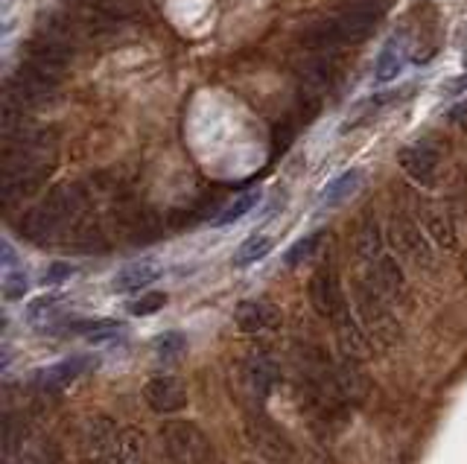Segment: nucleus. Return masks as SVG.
I'll list each match as a JSON object with an SVG mask.
<instances>
[{
	"label": "nucleus",
	"mask_w": 467,
	"mask_h": 464,
	"mask_svg": "<svg viewBox=\"0 0 467 464\" xmlns=\"http://www.w3.org/2000/svg\"><path fill=\"white\" fill-rule=\"evenodd\" d=\"M354 301H356V319L365 327L368 339H374L380 347H395L403 339L395 304H389L383 295L371 287L368 278H363L354 287Z\"/></svg>",
	"instance_id": "nucleus-1"
},
{
	"label": "nucleus",
	"mask_w": 467,
	"mask_h": 464,
	"mask_svg": "<svg viewBox=\"0 0 467 464\" xmlns=\"http://www.w3.org/2000/svg\"><path fill=\"white\" fill-rule=\"evenodd\" d=\"M389 240L391 246L397 248L400 257H409L415 266L421 269H432L435 266V255L430 248V240L423 237V231L418 228V223H412V219L406 216H395L389 225Z\"/></svg>",
	"instance_id": "nucleus-2"
},
{
	"label": "nucleus",
	"mask_w": 467,
	"mask_h": 464,
	"mask_svg": "<svg viewBox=\"0 0 467 464\" xmlns=\"http://www.w3.org/2000/svg\"><path fill=\"white\" fill-rule=\"evenodd\" d=\"M310 301L318 315L336 322L342 310L348 307L345 292H342V281H339V272L333 266H322L310 281Z\"/></svg>",
	"instance_id": "nucleus-3"
},
{
	"label": "nucleus",
	"mask_w": 467,
	"mask_h": 464,
	"mask_svg": "<svg viewBox=\"0 0 467 464\" xmlns=\"http://www.w3.org/2000/svg\"><path fill=\"white\" fill-rule=\"evenodd\" d=\"M368 283L374 287L389 304H403L409 298V283H406V275H403V266L395 255H383L380 260H374L365 272Z\"/></svg>",
	"instance_id": "nucleus-4"
},
{
	"label": "nucleus",
	"mask_w": 467,
	"mask_h": 464,
	"mask_svg": "<svg viewBox=\"0 0 467 464\" xmlns=\"http://www.w3.org/2000/svg\"><path fill=\"white\" fill-rule=\"evenodd\" d=\"M246 436L254 444V450H258L260 456H266L269 461H274V464H290L292 456H295L292 441L286 438L283 432L266 418H254L251 424L246 427Z\"/></svg>",
	"instance_id": "nucleus-5"
},
{
	"label": "nucleus",
	"mask_w": 467,
	"mask_h": 464,
	"mask_svg": "<svg viewBox=\"0 0 467 464\" xmlns=\"http://www.w3.org/2000/svg\"><path fill=\"white\" fill-rule=\"evenodd\" d=\"M97 368V360L88 354H77V356H68V360H61L56 365H47L41 368V371L33 374V386L38 392H61L65 386H70L73 379L88 374Z\"/></svg>",
	"instance_id": "nucleus-6"
},
{
	"label": "nucleus",
	"mask_w": 467,
	"mask_h": 464,
	"mask_svg": "<svg viewBox=\"0 0 467 464\" xmlns=\"http://www.w3.org/2000/svg\"><path fill=\"white\" fill-rule=\"evenodd\" d=\"M242 383L249 386L251 397L266 400L272 388L281 383V368L274 362V356H269L266 351L249 354L246 362H242Z\"/></svg>",
	"instance_id": "nucleus-7"
},
{
	"label": "nucleus",
	"mask_w": 467,
	"mask_h": 464,
	"mask_svg": "<svg viewBox=\"0 0 467 464\" xmlns=\"http://www.w3.org/2000/svg\"><path fill=\"white\" fill-rule=\"evenodd\" d=\"M400 167L412 182L421 187L435 184V173H438V150L430 141H418L400 150Z\"/></svg>",
	"instance_id": "nucleus-8"
},
{
	"label": "nucleus",
	"mask_w": 467,
	"mask_h": 464,
	"mask_svg": "<svg viewBox=\"0 0 467 464\" xmlns=\"http://www.w3.org/2000/svg\"><path fill=\"white\" fill-rule=\"evenodd\" d=\"M295 73H299L301 91L322 97V94L331 88L333 79H336L333 56L331 53H307V56L299 61V68H295Z\"/></svg>",
	"instance_id": "nucleus-9"
},
{
	"label": "nucleus",
	"mask_w": 467,
	"mask_h": 464,
	"mask_svg": "<svg viewBox=\"0 0 467 464\" xmlns=\"http://www.w3.org/2000/svg\"><path fill=\"white\" fill-rule=\"evenodd\" d=\"M143 397L150 403L152 412L158 415H173V412H182L187 406V392L182 388L176 377H152L150 383L143 388Z\"/></svg>",
	"instance_id": "nucleus-10"
},
{
	"label": "nucleus",
	"mask_w": 467,
	"mask_h": 464,
	"mask_svg": "<svg viewBox=\"0 0 467 464\" xmlns=\"http://www.w3.org/2000/svg\"><path fill=\"white\" fill-rule=\"evenodd\" d=\"M18 231H20V237L36 242V246H45V242H53L56 237L68 234V228L61 225V219L56 214H50L45 205L29 208L27 214L18 219Z\"/></svg>",
	"instance_id": "nucleus-11"
},
{
	"label": "nucleus",
	"mask_w": 467,
	"mask_h": 464,
	"mask_svg": "<svg viewBox=\"0 0 467 464\" xmlns=\"http://www.w3.org/2000/svg\"><path fill=\"white\" fill-rule=\"evenodd\" d=\"M73 50H77V45H70V41L47 33V29H41V33H38L36 38L27 41V59L41 61V65L61 68V70H65V68L70 65Z\"/></svg>",
	"instance_id": "nucleus-12"
},
{
	"label": "nucleus",
	"mask_w": 467,
	"mask_h": 464,
	"mask_svg": "<svg viewBox=\"0 0 467 464\" xmlns=\"http://www.w3.org/2000/svg\"><path fill=\"white\" fill-rule=\"evenodd\" d=\"M333 324H336V336H339V351H342V360L363 362L365 354H368V333H365V327L359 324V319L348 307L342 310V315H339Z\"/></svg>",
	"instance_id": "nucleus-13"
},
{
	"label": "nucleus",
	"mask_w": 467,
	"mask_h": 464,
	"mask_svg": "<svg viewBox=\"0 0 467 464\" xmlns=\"http://www.w3.org/2000/svg\"><path fill=\"white\" fill-rule=\"evenodd\" d=\"M299 41H301V47L307 53H331V56H333L336 47L345 45L342 36H339L336 24H333V18L310 20V24H307L301 33H299Z\"/></svg>",
	"instance_id": "nucleus-14"
},
{
	"label": "nucleus",
	"mask_w": 467,
	"mask_h": 464,
	"mask_svg": "<svg viewBox=\"0 0 467 464\" xmlns=\"http://www.w3.org/2000/svg\"><path fill=\"white\" fill-rule=\"evenodd\" d=\"M234 322H237L242 333H260V330H269V327H278L281 313L263 301H240L237 313H234Z\"/></svg>",
	"instance_id": "nucleus-15"
},
{
	"label": "nucleus",
	"mask_w": 467,
	"mask_h": 464,
	"mask_svg": "<svg viewBox=\"0 0 467 464\" xmlns=\"http://www.w3.org/2000/svg\"><path fill=\"white\" fill-rule=\"evenodd\" d=\"M161 281V269L152 266V263H132V266L120 269L111 281V289L117 295H132V292H141L146 289L150 283Z\"/></svg>",
	"instance_id": "nucleus-16"
},
{
	"label": "nucleus",
	"mask_w": 467,
	"mask_h": 464,
	"mask_svg": "<svg viewBox=\"0 0 467 464\" xmlns=\"http://www.w3.org/2000/svg\"><path fill=\"white\" fill-rule=\"evenodd\" d=\"M333 24L339 29V36H342L345 45H359V41H365L371 33H374L377 20L374 18H365L354 12V9H339V15L333 18Z\"/></svg>",
	"instance_id": "nucleus-17"
},
{
	"label": "nucleus",
	"mask_w": 467,
	"mask_h": 464,
	"mask_svg": "<svg viewBox=\"0 0 467 464\" xmlns=\"http://www.w3.org/2000/svg\"><path fill=\"white\" fill-rule=\"evenodd\" d=\"M65 298L59 295H45V298H36L27 307V319L33 322L41 330H53V327H61V319H65Z\"/></svg>",
	"instance_id": "nucleus-18"
},
{
	"label": "nucleus",
	"mask_w": 467,
	"mask_h": 464,
	"mask_svg": "<svg viewBox=\"0 0 467 464\" xmlns=\"http://www.w3.org/2000/svg\"><path fill=\"white\" fill-rule=\"evenodd\" d=\"M336 383H339V392L345 397V403H359L368 392L365 377L359 371V362H350V360L336 362Z\"/></svg>",
	"instance_id": "nucleus-19"
},
{
	"label": "nucleus",
	"mask_w": 467,
	"mask_h": 464,
	"mask_svg": "<svg viewBox=\"0 0 467 464\" xmlns=\"http://www.w3.org/2000/svg\"><path fill=\"white\" fill-rule=\"evenodd\" d=\"M359 184H363V173H359V170H348V173H342V175H336L333 182L324 187V193H322V208L331 210V208H336V205H342L348 196L356 193Z\"/></svg>",
	"instance_id": "nucleus-20"
},
{
	"label": "nucleus",
	"mask_w": 467,
	"mask_h": 464,
	"mask_svg": "<svg viewBox=\"0 0 467 464\" xmlns=\"http://www.w3.org/2000/svg\"><path fill=\"white\" fill-rule=\"evenodd\" d=\"M260 205V190H249V193H242L240 199H234V202L228 208L219 210V216H214L210 223H214V228H225V225H234L240 223L242 216L251 214L254 208Z\"/></svg>",
	"instance_id": "nucleus-21"
},
{
	"label": "nucleus",
	"mask_w": 467,
	"mask_h": 464,
	"mask_svg": "<svg viewBox=\"0 0 467 464\" xmlns=\"http://www.w3.org/2000/svg\"><path fill=\"white\" fill-rule=\"evenodd\" d=\"M117 441H120V432H117V424L111 418H94L88 424V444L97 450V452H114Z\"/></svg>",
	"instance_id": "nucleus-22"
},
{
	"label": "nucleus",
	"mask_w": 467,
	"mask_h": 464,
	"mask_svg": "<svg viewBox=\"0 0 467 464\" xmlns=\"http://www.w3.org/2000/svg\"><path fill=\"white\" fill-rule=\"evenodd\" d=\"M423 225H427L435 246H441L444 251L455 248V231H453V223L447 219V214H441V210H435V208H427L423 210Z\"/></svg>",
	"instance_id": "nucleus-23"
},
{
	"label": "nucleus",
	"mask_w": 467,
	"mask_h": 464,
	"mask_svg": "<svg viewBox=\"0 0 467 464\" xmlns=\"http://www.w3.org/2000/svg\"><path fill=\"white\" fill-rule=\"evenodd\" d=\"M356 251L368 266L374 260L383 257V234H380V225L374 219H365V225L359 228V237H356Z\"/></svg>",
	"instance_id": "nucleus-24"
},
{
	"label": "nucleus",
	"mask_w": 467,
	"mask_h": 464,
	"mask_svg": "<svg viewBox=\"0 0 467 464\" xmlns=\"http://www.w3.org/2000/svg\"><path fill=\"white\" fill-rule=\"evenodd\" d=\"M272 251V237L269 234H254L251 240L242 242V248L234 257V266L237 269H249L254 263H260Z\"/></svg>",
	"instance_id": "nucleus-25"
},
{
	"label": "nucleus",
	"mask_w": 467,
	"mask_h": 464,
	"mask_svg": "<svg viewBox=\"0 0 467 464\" xmlns=\"http://www.w3.org/2000/svg\"><path fill=\"white\" fill-rule=\"evenodd\" d=\"M403 68V50H400V41L391 38L389 45L383 47V53H380L377 59V70H374V79L377 82H391L400 73Z\"/></svg>",
	"instance_id": "nucleus-26"
},
{
	"label": "nucleus",
	"mask_w": 467,
	"mask_h": 464,
	"mask_svg": "<svg viewBox=\"0 0 467 464\" xmlns=\"http://www.w3.org/2000/svg\"><path fill=\"white\" fill-rule=\"evenodd\" d=\"M137 456H141V436L135 432H120V441L111 452V464H132Z\"/></svg>",
	"instance_id": "nucleus-27"
},
{
	"label": "nucleus",
	"mask_w": 467,
	"mask_h": 464,
	"mask_svg": "<svg viewBox=\"0 0 467 464\" xmlns=\"http://www.w3.org/2000/svg\"><path fill=\"white\" fill-rule=\"evenodd\" d=\"M184 347H187V339L178 330H167V333H161L155 339V351H158L161 360H176V356L182 354Z\"/></svg>",
	"instance_id": "nucleus-28"
},
{
	"label": "nucleus",
	"mask_w": 467,
	"mask_h": 464,
	"mask_svg": "<svg viewBox=\"0 0 467 464\" xmlns=\"http://www.w3.org/2000/svg\"><path fill=\"white\" fill-rule=\"evenodd\" d=\"M167 304V292H146L141 298L129 301V313L137 319H146V315H155Z\"/></svg>",
	"instance_id": "nucleus-29"
},
{
	"label": "nucleus",
	"mask_w": 467,
	"mask_h": 464,
	"mask_svg": "<svg viewBox=\"0 0 467 464\" xmlns=\"http://www.w3.org/2000/svg\"><path fill=\"white\" fill-rule=\"evenodd\" d=\"M29 278L24 269H9L4 272V298L6 301H20V295L27 292Z\"/></svg>",
	"instance_id": "nucleus-30"
},
{
	"label": "nucleus",
	"mask_w": 467,
	"mask_h": 464,
	"mask_svg": "<svg viewBox=\"0 0 467 464\" xmlns=\"http://www.w3.org/2000/svg\"><path fill=\"white\" fill-rule=\"evenodd\" d=\"M315 246H318V234H310V237H301L295 246L286 251L283 255V260H286V266H299V263H304V260H310V255L315 251Z\"/></svg>",
	"instance_id": "nucleus-31"
},
{
	"label": "nucleus",
	"mask_w": 467,
	"mask_h": 464,
	"mask_svg": "<svg viewBox=\"0 0 467 464\" xmlns=\"http://www.w3.org/2000/svg\"><path fill=\"white\" fill-rule=\"evenodd\" d=\"M292 138H295V123H290V120L274 123V129H272V158L274 155L281 158L286 150H290Z\"/></svg>",
	"instance_id": "nucleus-32"
},
{
	"label": "nucleus",
	"mask_w": 467,
	"mask_h": 464,
	"mask_svg": "<svg viewBox=\"0 0 467 464\" xmlns=\"http://www.w3.org/2000/svg\"><path fill=\"white\" fill-rule=\"evenodd\" d=\"M70 278H73V266L61 260L50 263V266L41 272V283H45V287H61V283H68Z\"/></svg>",
	"instance_id": "nucleus-33"
},
{
	"label": "nucleus",
	"mask_w": 467,
	"mask_h": 464,
	"mask_svg": "<svg viewBox=\"0 0 467 464\" xmlns=\"http://www.w3.org/2000/svg\"><path fill=\"white\" fill-rule=\"evenodd\" d=\"M12 266H15V251H12L9 242H4V272H9Z\"/></svg>",
	"instance_id": "nucleus-34"
},
{
	"label": "nucleus",
	"mask_w": 467,
	"mask_h": 464,
	"mask_svg": "<svg viewBox=\"0 0 467 464\" xmlns=\"http://www.w3.org/2000/svg\"><path fill=\"white\" fill-rule=\"evenodd\" d=\"M462 91H467V73H462V77H455L450 82V94H462Z\"/></svg>",
	"instance_id": "nucleus-35"
},
{
	"label": "nucleus",
	"mask_w": 467,
	"mask_h": 464,
	"mask_svg": "<svg viewBox=\"0 0 467 464\" xmlns=\"http://www.w3.org/2000/svg\"><path fill=\"white\" fill-rule=\"evenodd\" d=\"M450 118H453V120H459V123H462V120L467 118V102H462V105H455V109L450 111Z\"/></svg>",
	"instance_id": "nucleus-36"
},
{
	"label": "nucleus",
	"mask_w": 467,
	"mask_h": 464,
	"mask_svg": "<svg viewBox=\"0 0 467 464\" xmlns=\"http://www.w3.org/2000/svg\"><path fill=\"white\" fill-rule=\"evenodd\" d=\"M94 464H109V461H94Z\"/></svg>",
	"instance_id": "nucleus-37"
}]
</instances>
